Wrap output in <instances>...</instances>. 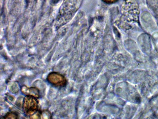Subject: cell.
Here are the masks:
<instances>
[{
	"label": "cell",
	"instance_id": "6da1fadb",
	"mask_svg": "<svg viewBox=\"0 0 158 119\" xmlns=\"http://www.w3.org/2000/svg\"><path fill=\"white\" fill-rule=\"evenodd\" d=\"M37 107V101L34 98L29 96L25 98L23 108L26 114H32L36 111Z\"/></svg>",
	"mask_w": 158,
	"mask_h": 119
},
{
	"label": "cell",
	"instance_id": "7a4b0ae2",
	"mask_svg": "<svg viewBox=\"0 0 158 119\" xmlns=\"http://www.w3.org/2000/svg\"><path fill=\"white\" fill-rule=\"evenodd\" d=\"M48 80L52 84L56 86H64L65 83L64 77L58 73H51L49 76Z\"/></svg>",
	"mask_w": 158,
	"mask_h": 119
},
{
	"label": "cell",
	"instance_id": "3957f363",
	"mask_svg": "<svg viewBox=\"0 0 158 119\" xmlns=\"http://www.w3.org/2000/svg\"><path fill=\"white\" fill-rule=\"evenodd\" d=\"M25 91H23L25 94L29 95V96H33L34 97H38L39 96V92L35 89H27L25 88Z\"/></svg>",
	"mask_w": 158,
	"mask_h": 119
}]
</instances>
